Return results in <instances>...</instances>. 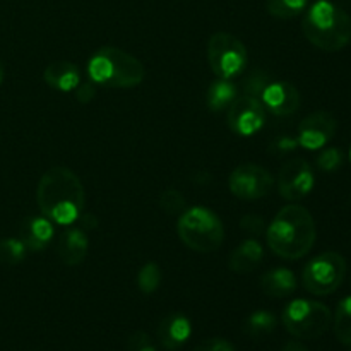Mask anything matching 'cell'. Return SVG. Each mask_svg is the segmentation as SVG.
Listing matches in <instances>:
<instances>
[{
    "label": "cell",
    "mask_w": 351,
    "mask_h": 351,
    "mask_svg": "<svg viewBox=\"0 0 351 351\" xmlns=\"http://www.w3.org/2000/svg\"><path fill=\"white\" fill-rule=\"evenodd\" d=\"M336 134V119L328 112H314L298 125V144L308 151L324 147Z\"/></svg>",
    "instance_id": "12"
},
{
    "label": "cell",
    "mask_w": 351,
    "mask_h": 351,
    "mask_svg": "<svg viewBox=\"0 0 351 351\" xmlns=\"http://www.w3.org/2000/svg\"><path fill=\"white\" fill-rule=\"evenodd\" d=\"M26 245L21 239H2L0 240V263L3 264H19L26 257Z\"/></svg>",
    "instance_id": "25"
},
{
    "label": "cell",
    "mask_w": 351,
    "mask_h": 351,
    "mask_svg": "<svg viewBox=\"0 0 351 351\" xmlns=\"http://www.w3.org/2000/svg\"><path fill=\"white\" fill-rule=\"evenodd\" d=\"M285 329L298 339H317L332 324V314L324 304L315 300L290 302L281 315Z\"/></svg>",
    "instance_id": "6"
},
{
    "label": "cell",
    "mask_w": 351,
    "mask_h": 351,
    "mask_svg": "<svg viewBox=\"0 0 351 351\" xmlns=\"http://www.w3.org/2000/svg\"><path fill=\"white\" fill-rule=\"evenodd\" d=\"M95 93L96 91L95 88H93L91 82H79L77 88L74 89L75 99H77L79 103H84V105H88V103L95 98Z\"/></svg>",
    "instance_id": "32"
},
{
    "label": "cell",
    "mask_w": 351,
    "mask_h": 351,
    "mask_svg": "<svg viewBox=\"0 0 351 351\" xmlns=\"http://www.w3.org/2000/svg\"><path fill=\"white\" fill-rule=\"evenodd\" d=\"M177 232L189 249L201 254L215 252L225 240V226L219 216L202 206L185 209L178 216Z\"/></svg>",
    "instance_id": "5"
},
{
    "label": "cell",
    "mask_w": 351,
    "mask_h": 351,
    "mask_svg": "<svg viewBox=\"0 0 351 351\" xmlns=\"http://www.w3.org/2000/svg\"><path fill=\"white\" fill-rule=\"evenodd\" d=\"M315 177L312 167L304 158H293L281 167L278 175V191L287 201L295 202L311 194Z\"/></svg>",
    "instance_id": "10"
},
{
    "label": "cell",
    "mask_w": 351,
    "mask_h": 351,
    "mask_svg": "<svg viewBox=\"0 0 351 351\" xmlns=\"http://www.w3.org/2000/svg\"><path fill=\"white\" fill-rule=\"evenodd\" d=\"M161 278H163L161 267L156 263H147L137 273V287L143 293H154L160 288Z\"/></svg>",
    "instance_id": "24"
},
{
    "label": "cell",
    "mask_w": 351,
    "mask_h": 351,
    "mask_svg": "<svg viewBox=\"0 0 351 351\" xmlns=\"http://www.w3.org/2000/svg\"><path fill=\"white\" fill-rule=\"evenodd\" d=\"M208 60L218 77L233 79L245 71L247 48L237 36L219 31L209 38Z\"/></svg>",
    "instance_id": "8"
},
{
    "label": "cell",
    "mask_w": 351,
    "mask_h": 351,
    "mask_svg": "<svg viewBox=\"0 0 351 351\" xmlns=\"http://www.w3.org/2000/svg\"><path fill=\"white\" fill-rule=\"evenodd\" d=\"M308 5V0H266V9L276 19H293Z\"/></svg>",
    "instance_id": "22"
},
{
    "label": "cell",
    "mask_w": 351,
    "mask_h": 351,
    "mask_svg": "<svg viewBox=\"0 0 351 351\" xmlns=\"http://www.w3.org/2000/svg\"><path fill=\"white\" fill-rule=\"evenodd\" d=\"M297 276L293 271L287 267H276V269L266 271L261 276V288L267 297L287 298L297 290Z\"/></svg>",
    "instance_id": "18"
},
{
    "label": "cell",
    "mask_w": 351,
    "mask_h": 351,
    "mask_svg": "<svg viewBox=\"0 0 351 351\" xmlns=\"http://www.w3.org/2000/svg\"><path fill=\"white\" fill-rule=\"evenodd\" d=\"M283 351H308V350L305 348V346L302 345V343H298V341H290V343H287V345H285Z\"/></svg>",
    "instance_id": "35"
},
{
    "label": "cell",
    "mask_w": 351,
    "mask_h": 351,
    "mask_svg": "<svg viewBox=\"0 0 351 351\" xmlns=\"http://www.w3.org/2000/svg\"><path fill=\"white\" fill-rule=\"evenodd\" d=\"M276 317H274L273 312L269 311H257L247 319L245 322V331L249 332L254 338H261V336H266L269 332H273L276 329Z\"/></svg>",
    "instance_id": "23"
},
{
    "label": "cell",
    "mask_w": 351,
    "mask_h": 351,
    "mask_svg": "<svg viewBox=\"0 0 351 351\" xmlns=\"http://www.w3.org/2000/svg\"><path fill=\"white\" fill-rule=\"evenodd\" d=\"M343 165V153L338 147H326L317 156V167L322 171H335Z\"/></svg>",
    "instance_id": "28"
},
{
    "label": "cell",
    "mask_w": 351,
    "mask_h": 351,
    "mask_svg": "<svg viewBox=\"0 0 351 351\" xmlns=\"http://www.w3.org/2000/svg\"><path fill=\"white\" fill-rule=\"evenodd\" d=\"M298 146L297 139H291V137H280L273 143L271 149L278 151V153H288V151H293Z\"/></svg>",
    "instance_id": "33"
},
{
    "label": "cell",
    "mask_w": 351,
    "mask_h": 351,
    "mask_svg": "<svg viewBox=\"0 0 351 351\" xmlns=\"http://www.w3.org/2000/svg\"><path fill=\"white\" fill-rule=\"evenodd\" d=\"M2 81H3V65L2 62H0V84H2Z\"/></svg>",
    "instance_id": "36"
},
{
    "label": "cell",
    "mask_w": 351,
    "mask_h": 351,
    "mask_svg": "<svg viewBox=\"0 0 351 351\" xmlns=\"http://www.w3.org/2000/svg\"><path fill=\"white\" fill-rule=\"evenodd\" d=\"M194 351H235V346H233L230 341H226V339L211 338L199 343V345L194 348Z\"/></svg>",
    "instance_id": "31"
},
{
    "label": "cell",
    "mask_w": 351,
    "mask_h": 351,
    "mask_svg": "<svg viewBox=\"0 0 351 351\" xmlns=\"http://www.w3.org/2000/svg\"><path fill=\"white\" fill-rule=\"evenodd\" d=\"M346 276V261L338 252H324L315 256L302 271V285L315 297L331 295L341 287Z\"/></svg>",
    "instance_id": "7"
},
{
    "label": "cell",
    "mask_w": 351,
    "mask_h": 351,
    "mask_svg": "<svg viewBox=\"0 0 351 351\" xmlns=\"http://www.w3.org/2000/svg\"><path fill=\"white\" fill-rule=\"evenodd\" d=\"M230 191L242 201L263 199L273 191L274 178L264 167L256 163H242L230 175Z\"/></svg>",
    "instance_id": "9"
},
{
    "label": "cell",
    "mask_w": 351,
    "mask_h": 351,
    "mask_svg": "<svg viewBox=\"0 0 351 351\" xmlns=\"http://www.w3.org/2000/svg\"><path fill=\"white\" fill-rule=\"evenodd\" d=\"M89 239L82 228H67L58 239L57 252L65 266H77L88 256Z\"/></svg>",
    "instance_id": "14"
},
{
    "label": "cell",
    "mask_w": 351,
    "mask_h": 351,
    "mask_svg": "<svg viewBox=\"0 0 351 351\" xmlns=\"http://www.w3.org/2000/svg\"><path fill=\"white\" fill-rule=\"evenodd\" d=\"M315 235L317 232L314 218L308 209L300 204L281 208L266 230L269 249L287 261H297L307 256L314 247Z\"/></svg>",
    "instance_id": "2"
},
{
    "label": "cell",
    "mask_w": 351,
    "mask_h": 351,
    "mask_svg": "<svg viewBox=\"0 0 351 351\" xmlns=\"http://www.w3.org/2000/svg\"><path fill=\"white\" fill-rule=\"evenodd\" d=\"M19 239L26 245L27 250L36 252V250H45L48 243L53 239V225L45 216H33L23 223L19 232Z\"/></svg>",
    "instance_id": "16"
},
{
    "label": "cell",
    "mask_w": 351,
    "mask_h": 351,
    "mask_svg": "<svg viewBox=\"0 0 351 351\" xmlns=\"http://www.w3.org/2000/svg\"><path fill=\"white\" fill-rule=\"evenodd\" d=\"M264 249L257 240H245L233 250L230 257V269L237 274H249L263 263Z\"/></svg>",
    "instance_id": "19"
},
{
    "label": "cell",
    "mask_w": 351,
    "mask_h": 351,
    "mask_svg": "<svg viewBox=\"0 0 351 351\" xmlns=\"http://www.w3.org/2000/svg\"><path fill=\"white\" fill-rule=\"evenodd\" d=\"M81 228L82 230H96L98 228V221H96L95 215H84L81 216Z\"/></svg>",
    "instance_id": "34"
},
{
    "label": "cell",
    "mask_w": 351,
    "mask_h": 351,
    "mask_svg": "<svg viewBox=\"0 0 351 351\" xmlns=\"http://www.w3.org/2000/svg\"><path fill=\"white\" fill-rule=\"evenodd\" d=\"M332 329L339 343L351 346V297L339 302L332 319Z\"/></svg>",
    "instance_id": "21"
},
{
    "label": "cell",
    "mask_w": 351,
    "mask_h": 351,
    "mask_svg": "<svg viewBox=\"0 0 351 351\" xmlns=\"http://www.w3.org/2000/svg\"><path fill=\"white\" fill-rule=\"evenodd\" d=\"M160 208L170 216L182 215L185 208L184 194L180 191H177V189H167L160 195Z\"/></svg>",
    "instance_id": "26"
},
{
    "label": "cell",
    "mask_w": 351,
    "mask_h": 351,
    "mask_svg": "<svg viewBox=\"0 0 351 351\" xmlns=\"http://www.w3.org/2000/svg\"><path fill=\"white\" fill-rule=\"evenodd\" d=\"M129 350L130 351H156L151 343V338L143 331L134 332L129 338Z\"/></svg>",
    "instance_id": "30"
},
{
    "label": "cell",
    "mask_w": 351,
    "mask_h": 351,
    "mask_svg": "<svg viewBox=\"0 0 351 351\" xmlns=\"http://www.w3.org/2000/svg\"><path fill=\"white\" fill-rule=\"evenodd\" d=\"M240 226H242V230H245L247 233H250V235H263L264 230H266V225H264V219L261 218V216H256V215H247L243 216L242 219H240Z\"/></svg>",
    "instance_id": "29"
},
{
    "label": "cell",
    "mask_w": 351,
    "mask_h": 351,
    "mask_svg": "<svg viewBox=\"0 0 351 351\" xmlns=\"http://www.w3.org/2000/svg\"><path fill=\"white\" fill-rule=\"evenodd\" d=\"M41 215L57 225H72L82 215L86 192L77 175L65 167H53L41 175L36 189Z\"/></svg>",
    "instance_id": "1"
},
{
    "label": "cell",
    "mask_w": 351,
    "mask_h": 351,
    "mask_svg": "<svg viewBox=\"0 0 351 351\" xmlns=\"http://www.w3.org/2000/svg\"><path fill=\"white\" fill-rule=\"evenodd\" d=\"M191 332V321L184 314H170L161 321L158 328V338L167 350H178L189 341Z\"/></svg>",
    "instance_id": "15"
},
{
    "label": "cell",
    "mask_w": 351,
    "mask_h": 351,
    "mask_svg": "<svg viewBox=\"0 0 351 351\" xmlns=\"http://www.w3.org/2000/svg\"><path fill=\"white\" fill-rule=\"evenodd\" d=\"M302 31L322 51H338L351 41V17L331 0H315L308 7Z\"/></svg>",
    "instance_id": "3"
},
{
    "label": "cell",
    "mask_w": 351,
    "mask_h": 351,
    "mask_svg": "<svg viewBox=\"0 0 351 351\" xmlns=\"http://www.w3.org/2000/svg\"><path fill=\"white\" fill-rule=\"evenodd\" d=\"M259 99L264 108L276 117L293 115L300 106V93L287 81H271Z\"/></svg>",
    "instance_id": "13"
},
{
    "label": "cell",
    "mask_w": 351,
    "mask_h": 351,
    "mask_svg": "<svg viewBox=\"0 0 351 351\" xmlns=\"http://www.w3.org/2000/svg\"><path fill=\"white\" fill-rule=\"evenodd\" d=\"M271 79L266 72L263 71H254L252 74H249L243 81V89H245V95L254 96V98L259 99L263 91L266 89V86L269 84Z\"/></svg>",
    "instance_id": "27"
},
{
    "label": "cell",
    "mask_w": 351,
    "mask_h": 351,
    "mask_svg": "<svg viewBox=\"0 0 351 351\" xmlns=\"http://www.w3.org/2000/svg\"><path fill=\"white\" fill-rule=\"evenodd\" d=\"M237 96H239L237 86L230 79L218 77L209 86L208 95H206V103H208L211 112H223V110L230 108V105L235 101Z\"/></svg>",
    "instance_id": "20"
},
{
    "label": "cell",
    "mask_w": 351,
    "mask_h": 351,
    "mask_svg": "<svg viewBox=\"0 0 351 351\" xmlns=\"http://www.w3.org/2000/svg\"><path fill=\"white\" fill-rule=\"evenodd\" d=\"M88 74L93 82L110 89L136 88L144 81L143 62L122 48L103 47L91 55Z\"/></svg>",
    "instance_id": "4"
},
{
    "label": "cell",
    "mask_w": 351,
    "mask_h": 351,
    "mask_svg": "<svg viewBox=\"0 0 351 351\" xmlns=\"http://www.w3.org/2000/svg\"><path fill=\"white\" fill-rule=\"evenodd\" d=\"M348 351H351V350H348Z\"/></svg>",
    "instance_id": "38"
},
{
    "label": "cell",
    "mask_w": 351,
    "mask_h": 351,
    "mask_svg": "<svg viewBox=\"0 0 351 351\" xmlns=\"http://www.w3.org/2000/svg\"><path fill=\"white\" fill-rule=\"evenodd\" d=\"M350 160H351V147H350Z\"/></svg>",
    "instance_id": "37"
},
{
    "label": "cell",
    "mask_w": 351,
    "mask_h": 351,
    "mask_svg": "<svg viewBox=\"0 0 351 351\" xmlns=\"http://www.w3.org/2000/svg\"><path fill=\"white\" fill-rule=\"evenodd\" d=\"M266 123V108L254 96H237L228 108V127L237 136L249 137L259 132Z\"/></svg>",
    "instance_id": "11"
},
{
    "label": "cell",
    "mask_w": 351,
    "mask_h": 351,
    "mask_svg": "<svg viewBox=\"0 0 351 351\" xmlns=\"http://www.w3.org/2000/svg\"><path fill=\"white\" fill-rule=\"evenodd\" d=\"M43 79L50 88L62 93H69L74 91L79 86V82H81V72H79L77 65L72 64V62L60 60L53 62V64H50L45 69Z\"/></svg>",
    "instance_id": "17"
}]
</instances>
